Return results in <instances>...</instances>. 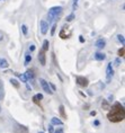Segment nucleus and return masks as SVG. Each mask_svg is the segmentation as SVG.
I'll return each instance as SVG.
<instances>
[{"label": "nucleus", "mask_w": 125, "mask_h": 133, "mask_svg": "<svg viewBox=\"0 0 125 133\" xmlns=\"http://www.w3.org/2000/svg\"><path fill=\"white\" fill-rule=\"evenodd\" d=\"M107 119L112 123H118L125 119V109L121 103H115L111 108L107 114Z\"/></svg>", "instance_id": "nucleus-1"}, {"label": "nucleus", "mask_w": 125, "mask_h": 133, "mask_svg": "<svg viewBox=\"0 0 125 133\" xmlns=\"http://www.w3.org/2000/svg\"><path fill=\"white\" fill-rule=\"evenodd\" d=\"M62 12H63V8L62 7H52L48 12V17H49V23H52L54 20H58L61 17Z\"/></svg>", "instance_id": "nucleus-2"}, {"label": "nucleus", "mask_w": 125, "mask_h": 133, "mask_svg": "<svg viewBox=\"0 0 125 133\" xmlns=\"http://www.w3.org/2000/svg\"><path fill=\"white\" fill-rule=\"evenodd\" d=\"M75 81H77L78 85L82 88L88 87V85H89V80L86 77H82V76H77V77H75Z\"/></svg>", "instance_id": "nucleus-3"}, {"label": "nucleus", "mask_w": 125, "mask_h": 133, "mask_svg": "<svg viewBox=\"0 0 125 133\" xmlns=\"http://www.w3.org/2000/svg\"><path fill=\"white\" fill-rule=\"evenodd\" d=\"M40 82H41V86H42V88H43L44 92L48 93V94H50V95H52V94H53V92H52L51 88H50V85H49V82L46 81V80L40 79Z\"/></svg>", "instance_id": "nucleus-4"}, {"label": "nucleus", "mask_w": 125, "mask_h": 133, "mask_svg": "<svg viewBox=\"0 0 125 133\" xmlns=\"http://www.w3.org/2000/svg\"><path fill=\"white\" fill-rule=\"evenodd\" d=\"M114 76V70H113V66L112 63H108L107 69H106V77H107V82H111L112 77Z\"/></svg>", "instance_id": "nucleus-5"}, {"label": "nucleus", "mask_w": 125, "mask_h": 133, "mask_svg": "<svg viewBox=\"0 0 125 133\" xmlns=\"http://www.w3.org/2000/svg\"><path fill=\"white\" fill-rule=\"evenodd\" d=\"M40 26H41V33L43 34V35H45V34L48 33V29H49V24L45 22V20H41Z\"/></svg>", "instance_id": "nucleus-6"}, {"label": "nucleus", "mask_w": 125, "mask_h": 133, "mask_svg": "<svg viewBox=\"0 0 125 133\" xmlns=\"http://www.w3.org/2000/svg\"><path fill=\"white\" fill-rule=\"evenodd\" d=\"M38 60H40V63L42 66H45L46 64V55H45V52L43 50H41L40 53H38Z\"/></svg>", "instance_id": "nucleus-7"}, {"label": "nucleus", "mask_w": 125, "mask_h": 133, "mask_svg": "<svg viewBox=\"0 0 125 133\" xmlns=\"http://www.w3.org/2000/svg\"><path fill=\"white\" fill-rule=\"evenodd\" d=\"M96 48H98V49H104L106 46V41L105 40H103V38H99L97 42H96Z\"/></svg>", "instance_id": "nucleus-8"}, {"label": "nucleus", "mask_w": 125, "mask_h": 133, "mask_svg": "<svg viewBox=\"0 0 125 133\" xmlns=\"http://www.w3.org/2000/svg\"><path fill=\"white\" fill-rule=\"evenodd\" d=\"M95 59L97 61H103V60L106 59V54L101 53V52H97V53H95Z\"/></svg>", "instance_id": "nucleus-9"}, {"label": "nucleus", "mask_w": 125, "mask_h": 133, "mask_svg": "<svg viewBox=\"0 0 125 133\" xmlns=\"http://www.w3.org/2000/svg\"><path fill=\"white\" fill-rule=\"evenodd\" d=\"M59 36H60L61 38H63V40H64V38H68V37L70 36V33H67V32H66V26H64V27L61 29V32H60Z\"/></svg>", "instance_id": "nucleus-10"}, {"label": "nucleus", "mask_w": 125, "mask_h": 133, "mask_svg": "<svg viewBox=\"0 0 125 133\" xmlns=\"http://www.w3.org/2000/svg\"><path fill=\"white\" fill-rule=\"evenodd\" d=\"M17 129H19V131L18 130H15V132L16 133H28V130H27V127L24 126V125H17Z\"/></svg>", "instance_id": "nucleus-11"}, {"label": "nucleus", "mask_w": 125, "mask_h": 133, "mask_svg": "<svg viewBox=\"0 0 125 133\" xmlns=\"http://www.w3.org/2000/svg\"><path fill=\"white\" fill-rule=\"evenodd\" d=\"M26 78H27V80H30V81H34V78H35V76H34V72L32 71V70H27L26 71Z\"/></svg>", "instance_id": "nucleus-12"}, {"label": "nucleus", "mask_w": 125, "mask_h": 133, "mask_svg": "<svg viewBox=\"0 0 125 133\" xmlns=\"http://www.w3.org/2000/svg\"><path fill=\"white\" fill-rule=\"evenodd\" d=\"M8 67H9L8 61H7L6 59H1V58H0V68H2V69H7Z\"/></svg>", "instance_id": "nucleus-13"}, {"label": "nucleus", "mask_w": 125, "mask_h": 133, "mask_svg": "<svg viewBox=\"0 0 125 133\" xmlns=\"http://www.w3.org/2000/svg\"><path fill=\"white\" fill-rule=\"evenodd\" d=\"M51 123H52V125H62V124H63V122H62L61 120L56 119V117H52Z\"/></svg>", "instance_id": "nucleus-14"}, {"label": "nucleus", "mask_w": 125, "mask_h": 133, "mask_svg": "<svg viewBox=\"0 0 125 133\" xmlns=\"http://www.w3.org/2000/svg\"><path fill=\"white\" fill-rule=\"evenodd\" d=\"M49 48H50V42H49L48 40H45L43 42V46H42V50H43L44 52L49 51Z\"/></svg>", "instance_id": "nucleus-15"}, {"label": "nucleus", "mask_w": 125, "mask_h": 133, "mask_svg": "<svg viewBox=\"0 0 125 133\" xmlns=\"http://www.w3.org/2000/svg\"><path fill=\"white\" fill-rule=\"evenodd\" d=\"M60 109V115H61V117H63L64 120H67V115H66V112H64V106L63 105H61L59 107Z\"/></svg>", "instance_id": "nucleus-16"}, {"label": "nucleus", "mask_w": 125, "mask_h": 133, "mask_svg": "<svg viewBox=\"0 0 125 133\" xmlns=\"http://www.w3.org/2000/svg\"><path fill=\"white\" fill-rule=\"evenodd\" d=\"M10 83H11V85L14 86L15 88H19V87H20V83L18 82L16 79H14V78H12V79H10Z\"/></svg>", "instance_id": "nucleus-17"}, {"label": "nucleus", "mask_w": 125, "mask_h": 133, "mask_svg": "<svg viewBox=\"0 0 125 133\" xmlns=\"http://www.w3.org/2000/svg\"><path fill=\"white\" fill-rule=\"evenodd\" d=\"M101 107H103L104 109H106V111H107V109L111 108V105H109V104H108L106 100H103V103H101Z\"/></svg>", "instance_id": "nucleus-18"}, {"label": "nucleus", "mask_w": 125, "mask_h": 133, "mask_svg": "<svg viewBox=\"0 0 125 133\" xmlns=\"http://www.w3.org/2000/svg\"><path fill=\"white\" fill-rule=\"evenodd\" d=\"M18 77H19V79H20V81H23V82H28V80H27V78H26V76L25 75H20V73H16Z\"/></svg>", "instance_id": "nucleus-19"}, {"label": "nucleus", "mask_w": 125, "mask_h": 133, "mask_svg": "<svg viewBox=\"0 0 125 133\" xmlns=\"http://www.w3.org/2000/svg\"><path fill=\"white\" fill-rule=\"evenodd\" d=\"M32 61V55H29V54H26L25 56V64H28V62Z\"/></svg>", "instance_id": "nucleus-20"}, {"label": "nucleus", "mask_w": 125, "mask_h": 133, "mask_svg": "<svg viewBox=\"0 0 125 133\" xmlns=\"http://www.w3.org/2000/svg\"><path fill=\"white\" fill-rule=\"evenodd\" d=\"M33 101L36 104V105H38L40 107H42V106H41V100L37 99V97H36V96H33Z\"/></svg>", "instance_id": "nucleus-21"}, {"label": "nucleus", "mask_w": 125, "mask_h": 133, "mask_svg": "<svg viewBox=\"0 0 125 133\" xmlns=\"http://www.w3.org/2000/svg\"><path fill=\"white\" fill-rule=\"evenodd\" d=\"M117 38H118V41H119V42H121V43H122V45H124V43H125L124 36H123V35H121V34H119V35H117Z\"/></svg>", "instance_id": "nucleus-22"}, {"label": "nucleus", "mask_w": 125, "mask_h": 133, "mask_svg": "<svg viewBox=\"0 0 125 133\" xmlns=\"http://www.w3.org/2000/svg\"><path fill=\"white\" fill-rule=\"evenodd\" d=\"M22 31H23V34H24L25 36L27 35V32H28V31H27V26H26V25H22Z\"/></svg>", "instance_id": "nucleus-23"}, {"label": "nucleus", "mask_w": 125, "mask_h": 133, "mask_svg": "<svg viewBox=\"0 0 125 133\" xmlns=\"http://www.w3.org/2000/svg\"><path fill=\"white\" fill-rule=\"evenodd\" d=\"M73 18H74V14H70L69 16L66 18V19H67V22H72V20H73Z\"/></svg>", "instance_id": "nucleus-24"}, {"label": "nucleus", "mask_w": 125, "mask_h": 133, "mask_svg": "<svg viewBox=\"0 0 125 133\" xmlns=\"http://www.w3.org/2000/svg\"><path fill=\"white\" fill-rule=\"evenodd\" d=\"M55 29H56V24H54L53 26H52V28H51V35L52 36H53L54 33H55Z\"/></svg>", "instance_id": "nucleus-25"}, {"label": "nucleus", "mask_w": 125, "mask_h": 133, "mask_svg": "<svg viewBox=\"0 0 125 133\" xmlns=\"http://www.w3.org/2000/svg\"><path fill=\"white\" fill-rule=\"evenodd\" d=\"M124 52H125L124 48H121V49L118 50V55H119V56H124Z\"/></svg>", "instance_id": "nucleus-26"}, {"label": "nucleus", "mask_w": 125, "mask_h": 133, "mask_svg": "<svg viewBox=\"0 0 125 133\" xmlns=\"http://www.w3.org/2000/svg\"><path fill=\"white\" fill-rule=\"evenodd\" d=\"M114 64H115L116 67H118L119 64H121V59H119V58H117V59L115 60V61H114Z\"/></svg>", "instance_id": "nucleus-27"}, {"label": "nucleus", "mask_w": 125, "mask_h": 133, "mask_svg": "<svg viewBox=\"0 0 125 133\" xmlns=\"http://www.w3.org/2000/svg\"><path fill=\"white\" fill-rule=\"evenodd\" d=\"M49 132H50V133H53L54 132V129H53V125H49Z\"/></svg>", "instance_id": "nucleus-28"}, {"label": "nucleus", "mask_w": 125, "mask_h": 133, "mask_svg": "<svg viewBox=\"0 0 125 133\" xmlns=\"http://www.w3.org/2000/svg\"><path fill=\"white\" fill-rule=\"evenodd\" d=\"M4 96H5V93H4V89H1L0 90V100L4 98Z\"/></svg>", "instance_id": "nucleus-29"}, {"label": "nucleus", "mask_w": 125, "mask_h": 133, "mask_svg": "<svg viewBox=\"0 0 125 133\" xmlns=\"http://www.w3.org/2000/svg\"><path fill=\"white\" fill-rule=\"evenodd\" d=\"M35 96L37 97V99H40V100L43 99V95H42V94H37V95H35Z\"/></svg>", "instance_id": "nucleus-30"}, {"label": "nucleus", "mask_w": 125, "mask_h": 133, "mask_svg": "<svg viewBox=\"0 0 125 133\" xmlns=\"http://www.w3.org/2000/svg\"><path fill=\"white\" fill-rule=\"evenodd\" d=\"M49 85H50V88H52V92H53V90H56V87L53 85V83H49Z\"/></svg>", "instance_id": "nucleus-31"}, {"label": "nucleus", "mask_w": 125, "mask_h": 133, "mask_svg": "<svg viewBox=\"0 0 125 133\" xmlns=\"http://www.w3.org/2000/svg\"><path fill=\"white\" fill-rule=\"evenodd\" d=\"M77 4H78V0H73V10L77 9Z\"/></svg>", "instance_id": "nucleus-32"}, {"label": "nucleus", "mask_w": 125, "mask_h": 133, "mask_svg": "<svg viewBox=\"0 0 125 133\" xmlns=\"http://www.w3.org/2000/svg\"><path fill=\"white\" fill-rule=\"evenodd\" d=\"M79 41H80V43H85V38H83V36H82V35H80V36H79Z\"/></svg>", "instance_id": "nucleus-33"}, {"label": "nucleus", "mask_w": 125, "mask_h": 133, "mask_svg": "<svg viewBox=\"0 0 125 133\" xmlns=\"http://www.w3.org/2000/svg\"><path fill=\"white\" fill-rule=\"evenodd\" d=\"M53 133H64V132H63V130H62V129H58L56 131H54Z\"/></svg>", "instance_id": "nucleus-34"}, {"label": "nucleus", "mask_w": 125, "mask_h": 133, "mask_svg": "<svg viewBox=\"0 0 125 133\" xmlns=\"http://www.w3.org/2000/svg\"><path fill=\"white\" fill-rule=\"evenodd\" d=\"M29 51H30V52L35 51V46H34V45H29Z\"/></svg>", "instance_id": "nucleus-35"}, {"label": "nucleus", "mask_w": 125, "mask_h": 133, "mask_svg": "<svg viewBox=\"0 0 125 133\" xmlns=\"http://www.w3.org/2000/svg\"><path fill=\"white\" fill-rule=\"evenodd\" d=\"M93 124H95V125H96V126H98V125H99L100 123H99V121H98V120H96V121H95V122H93Z\"/></svg>", "instance_id": "nucleus-36"}, {"label": "nucleus", "mask_w": 125, "mask_h": 133, "mask_svg": "<svg viewBox=\"0 0 125 133\" xmlns=\"http://www.w3.org/2000/svg\"><path fill=\"white\" fill-rule=\"evenodd\" d=\"M96 114H97V113H96V112H95V111H92V112H90V115H91V116H95V115H96Z\"/></svg>", "instance_id": "nucleus-37"}, {"label": "nucleus", "mask_w": 125, "mask_h": 133, "mask_svg": "<svg viewBox=\"0 0 125 133\" xmlns=\"http://www.w3.org/2000/svg\"><path fill=\"white\" fill-rule=\"evenodd\" d=\"M1 89H4V86H2V82L0 81V90H1Z\"/></svg>", "instance_id": "nucleus-38"}, {"label": "nucleus", "mask_w": 125, "mask_h": 133, "mask_svg": "<svg viewBox=\"0 0 125 133\" xmlns=\"http://www.w3.org/2000/svg\"><path fill=\"white\" fill-rule=\"evenodd\" d=\"M0 113H1V106H0Z\"/></svg>", "instance_id": "nucleus-39"}, {"label": "nucleus", "mask_w": 125, "mask_h": 133, "mask_svg": "<svg viewBox=\"0 0 125 133\" xmlns=\"http://www.w3.org/2000/svg\"><path fill=\"white\" fill-rule=\"evenodd\" d=\"M38 133H44V132H38Z\"/></svg>", "instance_id": "nucleus-40"}, {"label": "nucleus", "mask_w": 125, "mask_h": 133, "mask_svg": "<svg viewBox=\"0 0 125 133\" xmlns=\"http://www.w3.org/2000/svg\"><path fill=\"white\" fill-rule=\"evenodd\" d=\"M0 1H1V0H0Z\"/></svg>", "instance_id": "nucleus-41"}]
</instances>
